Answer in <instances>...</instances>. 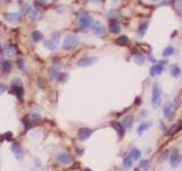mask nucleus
<instances>
[{
	"label": "nucleus",
	"instance_id": "f257e3e1",
	"mask_svg": "<svg viewBox=\"0 0 182 171\" xmlns=\"http://www.w3.org/2000/svg\"><path fill=\"white\" fill-rule=\"evenodd\" d=\"M10 94H14L18 101H22L24 97V88L22 85V80L19 78H14L11 80V86H10Z\"/></svg>",
	"mask_w": 182,
	"mask_h": 171
},
{
	"label": "nucleus",
	"instance_id": "f03ea898",
	"mask_svg": "<svg viewBox=\"0 0 182 171\" xmlns=\"http://www.w3.org/2000/svg\"><path fill=\"white\" fill-rule=\"evenodd\" d=\"M22 11L24 14H26L27 16H30V19L33 21V22H38V21H40L42 19V11L39 10V9H34L33 7H31L29 5H25V6H23L22 7Z\"/></svg>",
	"mask_w": 182,
	"mask_h": 171
},
{
	"label": "nucleus",
	"instance_id": "7ed1b4c3",
	"mask_svg": "<svg viewBox=\"0 0 182 171\" xmlns=\"http://www.w3.org/2000/svg\"><path fill=\"white\" fill-rule=\"evenodd\" d=\"M160 103H162V90H160V86L155 83L152 87V104L155 108L160 107Z\"/></svg>",
	"mask_w": 182,
	"mask_h": 171
},
{
	"label": "nucleus",
	"instance_id": "20e7f679",
	"mask_svg": "<svg viewBox=\"0 0 182 171\" xmlns=\"http://www.w3.org/2000/svg\"><path fill=\"white\" fill-rule=\"evenodd\" d=\"M79 45V38L76 35H67L64 40L63 49L64 50H71L74 49Z\"/></svg>",
	"mask_w": 182,
	"mask_h": 171
},
{
	"label": "nucleus",
	"instance_id": "39448f33",
	"mask_svg": "<svg viewBox=\"0 0 182 171\" xmlns=\"http://www.w3.org/2000/svg\"><path fill=\"white\" fill-rule=\"evenodd\" d=\"M91 24H92V17L89 14L83 13V14H81V15L79 16V26H80L81 30L88 29Z\"/></svg>",
	"mask_w": 182,
	"mask_h": 171
},
{
	"label": "nucleus",
	"instance_id": "423d86ee",
	"mask_svg": "<svg viewBox=\"0 0 182 171\" xmlns=\"http://www.w3.org/2000/svg\"><path fill=\"white\" fill-rule=\"evenodd\" d=\"M59 39H60L59 32H54V33L51 34L50 39H49V40H47L45 42V46L48 49H50V50H54V49H56V47L58 46Z\"/></svg>",
	"mask_w": 182,
	"mask_h": 171
},
{
	"label": "nucleus",
	"instance_id": "0eeeda50",
	"mask_svg": "<svg viewBox=\"0 0 182 171\" xmlns=\"http://www.w3.org/2000/svg\"><path fill=\"white\" fill-rule=\"evenodd\" d=\"M180 162H181L180 152H179L178 148H173L171 151V154H170V164H171L173 168H176V167H179Z\"/></svg>",
	"mask_w": 182,
	"mask_h": 171
},
{
	"label": "nucleus",
	"instance_id": "6e6552de",
	"mask_svg": "<svg viewBox=\"0 0 182 171\" xmlns=\"http://www.w3.org/2000/svg\"><path fill=\"white\" fill-rule=\"evenodd\" d=\"M91 30H92L93 33L96 34V35H98V37H101V35H104V34L106 33V27H105L104 24L101 22H99V21L92 23Z\"/></svg>",
	"mask_w": 182,
	"mask_h": 171
},
{
	"label": "nucleus",
	"instance_id": "1a4fd4ad",
	"mask_svg": "<svg viewBox=\"0 0 182 171\" xmlns=\"http://www.w3.org/2000/svg\"><path fill=\"white\" fill-rule=\"evenodd\" d=\"M97 57H93V56H89V57H83L81 60L78 62V65L79 67H88V66H91L95 62H97Z\"/></svg>",
	"mask_w": 182,
	"mask_h": 171
},
{
	"label": "nucleus",
	"instance_id": "9d476101",
	"mask_svg": "<svg viewBox=\"0 0 182 171\" xmlns=\"http://www.w3.org/2000/svg\"><path fill=\"white\" fill-rule=\"evenodd\" d=\"M93 132L92 129L90 128H87V127H83V128H80L78 131V138L80 140H86L91 136V134Z\"/></svg>",
	"mask_w": 182,
	"mask_h": 171
},
{
	"label": "nucleus",
	"instance_id": "9b49d317",
	"mask_svg": "<svg viewBox=\"0 0 182 171\" xmlns=\"http://www.w3.org/2000/svg\"><path fill=\"white\" fill-rule=\"evenodd\" d=\"M56 160L60 164H70L73 161V159H72V156L70 154L60 153V154H58V155L56 156Z\"/></svg>",
	"mask_w": 182,
	"mask_h": 171
},
{
	"label": "nucleus",
	"instance_id": "f8f14e48",
	"mask_svg": "<svg viewBox=\"0 0 182 171\" xmlns=\"http://www.w3.org/2000/svg\"><path fill=\"white\" fill-rule=\"evenodd\" d=\"M11 152L14 153V155L16 156V159L17 160H23V149L22 147H21V145L19 144H17V143H14L13 145H11L10 147Z\"/></svg>",
	"mask_w": 182,
	"mask_h": 171
},
{
	"label": "nucleus",
	"instance_id": "ddd939ff",
	"mask_svg": "<svg viewBox=\"0 0 182 171\" xmlns=\"http://www.w3.org/2000/svg\"><path fill=\"white\" fill-rule=\"evenodd\" d=\"M5 19L10 23H18L22 19V15L18 13H7V14H5Z\"/></svg>",
	"mask_w": 182,
	"mask_h": 171
},
{
	"label": "nucleus",
	"instance_id": "4468645a",
	"mask_svg": "<svg viewBox=\"0 0 182 171\" xmlns=\"http://www.w3.org/2000/svg\"><path fill=\"white\" fill-rule=\"evenodd\" d=\"M163 65L164 64H155V65H152V66L150 67V70H149L150 75H152V77H156V75L160 74L164 70Z\"/></svg>",
	"mask_w": 182,
	"mask_h": 171
},
{
	"label": "nucleus",
	"instance_id": "2eb2a0df",
	"mask_svg": "<svg viewBox=\"0 0 182 171\" xmlns=\"http://www.w3.org/2000/svg\"><path fill=\"white\" fill-rule=\"evenodd\" d=\"M108 27H109V31L114 34L119 33V31H121V25H119V23L116 19H111Z\"/></svg>",
	"mask_w": 182,
	"mask_h": 171
},
{
	"label": "nucleus",
	"instance_id": "dca6fc26",
	"mask_svg": "<svg viewBox=\"0 0 182 171\" xmlns=\"http://www.w3.org/2000/svg\"><path fill=\"white\" fill-rule=\"evenodd\" d=\"M5 54L7 56H9V57H14V56L17 55V48H16V46L11 45V44H9V45L6 46V48H5Z\"/></svg>",
	"mask_w": 182,
	"mask_h": 171
},
{
	"label": "nucleus",
	"instance_id": "f3484780",
	"mask_svg": "<svg viewBox=\"0 0 182 171\" xmlns=\"http://www.w3.org/2000/svg\"><path fill=\"white\" fill-rule=\"evenodd\" d=\"M111 126L114 127V129L117 131V134H119V138H122L125 134V128L122 126V123H119V122H115V121H113L111 122Z\"/></svg>",
	"mask_w": 182,
	"mask_h": 171
},
{
	"label": "nucleus",
	"instance_id": "a211bd4d",
	"mask_svg": "<svg viewBox=\"0 0 182 171\" xmlns=\"http://www.w3.org/2000/svg\"><path fill=\"white\" fill-rule=\"evenodd\" d=\"M180 130H182V120H180V121H178L176 123H174V124L170 128L168 135H170V136H173V135H175Z\"/></svg>",
	"mask_w": 182,
	"mask_h": 171
},
{
	"label": "nucleus",
	"instance_id": "6ab92c4d",
	"mask_svg": "<svg viewBox=\"0 0 182 171\" xmlns=\"http://www.w3.org/2000/svg\"><path fill=\"white\" fill-rule=\"evenodd\" d=\"M164 116L167 119H171L173 116V107H172L171 103H166L164 106Z\"/></svg>",
	"mask_w": 182,
	"mask_h": 171
},
{
	"label": "nucleus",
	"instance_id": "aec40b11",
	"mask_svg": "<svg viewBox=\"0 0 182 171\" xmlns=\"http://www.w3.org/2000/svg\"><path fill=\"white\" fill-rule=\"evenodd\" d=\"M1 70L5 72V74H8L9 72L11 71V69H13V64L9 62V60H1Z\"/></svg>",
	"mask_w": 182,
	"mask_h": 171
},
{
	"label": "nucleus",
	"instance_id": "412c9836",
	"mask_svg": "<svg viewBox=\"0 0 182 171\" xmlns=\"http://www.w3.org/2000/svg\"><path fill=\"white\" fill-rule=\"evenodd\" d=\"M132 122H133V116L132 115H127L124 116L122 120V126L124 127V128H127V129H130L131 126H132Z\"/></svg>",
	"mask_w": 182,
	"mask_h": 171
},
{
	"label": "nucleus",
	"instance_id": "4be33fe9",
	"mask_svg": "<svg viewBox=\"0 0 182 171\" xmlns=\"http://www.w3.org/2000/svg\"><path fill=\"white\" fill-rule=\"evenodd\" d=\"M170 73H171V75L173 78H178V77H180V74H181V70H180V67H179L178 65L173 64V65H171V67H170Z\"/></svg>",
	"mask_w": 182,
	"mask_h": 171
},
{
	"label": "nucleus",
	"instance_id": "5701e85b",
	"mask_svg": "<svg viewBox=\"0 0 182 171\" xmlns=\"http://www.w3.org/2000/svg\"><path fill=\"white\" fill-rule=\"evenodd\" d=\"M152 127V123L150 122H142L140 126H139V128H138V135H140L141 136L145 131H147Z\"/></svg>",
	"mask_w": 182,
	"mask_h": 171
},
{
	"label": "nucleus",
	"instance_id": "b1692460",
	"mask_svg": "<svg viewBox=\"0 0 182 171\" xmlns=\"http://www.w3.org/2000/svg\"><path fill=\"white\" fill-rule=\"evenodd\" d=\"M129 156H130V157L133 161L139 160V159H140V156H141V152H140V151H139L138 148L133 147V148L130 151V154H129Z\"/></svg>",
	"mask_w": 182,
	"mask_h": 171
},
{
	"label": "nucleus",
	"instance_id": "393cba45",
	"mask_svg": "<svg viewBox=\"0 0 182 171\" xmlns=\"http://www.w3.org/2000/svg\"><path fill=\"white\" fill-rule=\"evenodd\" d=\"M127 42H129V38H127V35H121V37H119L115 40L116 45L121 46V47H123V46H127Z\"/></svg>",
	"mask_w": 182,
	"mask_h": 171
},
{
	"label": "nucleus",
	"instance_id": "a878e982",
	"mask_svg": "<svg viewBox=\"0 0 182 171\" xmlns=\"http://www.w3.org/2000/svg\"><path fill=\"white\" fill-rule=\"evenodd\" d=\"M31 37H32V40L35 41V42H39V41H41L42 39H43V34L41 33L40 31H33L32 32V34H31Z\"/></svg>",
	"mask_w": 182,
	"mask_h": 171
},
{
	"label": "nucleus",
	"instance_id": "bb28decb",
	"mask_svg": "<svg viewBox=\"0 0 182 171\" xmlns=\"http://www.w3.org/2000/svg\"><path fill=\"white\" fill-rule=\"evenodd\" d=\"M67 79H68V73H64V72H59L58 74H57V82H59V83H65L67 81Z\"/></svg>",
	"mask_w": 182,
	"mask_h": 171
},
{
	"label": "nucleus",
	"instance_id": "cd10ccee",
	"mask_svg": "<svg viewBox=\"0 0 182 171\" xmlns=\"http://www.w3.org/2000/svg\"><path fill=\"white\" fill-rule=\"evenodd\" d=\"M134 62L138 64V65H141V64H144V62H145V56L142 55V54H139V52H137V54H134Z\"/></svg>",
	"mask_w": 182,
	"mask_h": 171
},
{
	"label": "nucleus",
	"instance_id": "c85d7f7f",
	"mask_svg": "<svg viewBox=\"0 0 182 171\" xmlns=\"http://www.w3.org/2000/svg\"><path fill=\"white\" fill-rule=\"evenodd\" d=\"M148 25H149L148 22L142 23L141 25H140V27H139V31H138L140 37H144V35H145V33L147 32V29H148Z\"/></svg>",
	"mask_w": 182,
	"mask_h": 171
},
{
	"label": "nucleus",
	"instance_id": "c756f323",
	"mask_svg": "<svg viewBox=\"0 0 182 171\" xmlns=\"http://www.w3.org/2000/svg\"><path fill=\"white\" fill-rule=\"evenodd\" d=\"M174 48L172 47V46H168V47H166V48L163 50V56L164 57H168V56H171L174 54Z\"/></svg>",
	"mask_w": 182,
	"mask_h": 171
},
{
	"label": "nucleus",
	"instance_id": "7c9ffc66",
	"mask_svg": "<svg viewBox=\"0 0 182 171\" xmlns=\"http://www.w3.org/2000/svg\"><path fill=\"white\" fill-rule=\"evenodd\" d=\"M131 165H132V159L130 156H125L123 160V167L125 169H129V168H131Z\"/></svg>",
	"mask_w": 182,
	"mask_h": 171
},
{
	"label": "nucleus",
	"instance_id": "2f4dec72",
	"mask_svg": "<svg viewBox=\"0 0 182 171\" xmlns=\"http://www.w3.org/2000/svg\"><path fill=\"white\" fill-rule=\"evenodd\" d=\"M49 78H50V80H56V78H57V70H56L55 67H51V69H49Z\"/></svg>",
	"mask_w": 182,
	"mask_h": 171
},
{
	"label": "nucleus",
	"instance_id": "473e14b6",
	"mask_svg": "<svg viewBox=\"0 0 182 171\" xmlns=\"http://www.w3.org/2000/svg\"><path fill=\"white\" fill-rule=\"evenodd\" d=\"M119 15V13L117 10H115V9H111V11H109V17H111V19H117Z\"/></svg>",
	"mask_w": 182,
	"mask_h": 171
},
{
	"label": "nucleus",
	"instance_id": "72a5a7b5",
	"mask_svg": "<svg viewBox=\"0 0 182 171\" xmlns=\"http://www.w3.org/2000/svg\"><path fill=\"white\" fill-rule=\"evenodd\" d=\"M139 47H140V49H141V50H144V52H150V50H152L150 46H148L147 44H142V45H139Z\"/></svg>",
	"mask_w": 182,
	"mask_h": 171
},
{
	"label": "nucleus",
	"instance_id": "f704fd0d",
	"mask_svg": "<svg viewBox=\"0 0 182 171\" xmlns=\"http://www.w3.org/2000/svg\"><path fill=\"white\" fill-rule=\"evenodd\" d=\"M149 167V161L148 160H142L140 162V168L141 169H148Z\"/></svg>",
	"mask_w": 182,
	"mask_h": 171
},
{
	"label": "nucleus",
	"instance_id": "c9c22d12",
	"mask_svg": "<svg viewBox=\"0 0 182 171\" xmlns=\"http://www.w3.org/2000/svg\"><path fill=\"white\" fill-rule=\"evenodd\" d=\"M6 90H7V86L2 83V82H0V95H2Z\"/></svg>",
	"mask_w": 182,
	"mask_h": 171
},
{
	"label": "nucleus",
	"instance_id": "e433bc0d",
	"mask_svg": "<svg viewBox=\"0 0 182 171\" xmlns=\"http://www.w3.org/2000/svg\"><path fill=\"white\" fill-rule=\"evenodd\" d=\"M17 64H18V69H19V70H22L23 72H24V71H25L24 62H23V60H17Z\"/></svg>",
	"mask_w": 182,
	"mask_h": 171
},
{
	"label": "nucleus",
	"instance_id": "4c0bfd02",
	"mask_svg": "<svg viewBox=\"0 0 182 171\" xmlns=\"http://www.w3.org/2000/svg\"><path fill=\"white\" fill-rule=\"evenodd\" d=\"M34 2L38 5V6H42V5H45L47 2V0H34Z\"/></svg>",
	"mask_w": 182,
	"mask_h": 171
},
{
	"label": "nucleus",
	"instance_id": "58836bf2",
	"mask_svg": "<svg viewBox=\"0 0 182 171\" xmlns=\"http://www.w3.org/2000/svg\"><path fill=\"white\" fill-rule=\"evenodd\" d=\"M160 126L162 127V128H160V129H162V130H165V129H166V128H165V126H164L163 121H160Z\"/></svg>",
	"mask_w": 182,
	"mask_h": 171
},
{
	"label": "nucleus",
	"instance_id": "ea45409f",
	"mask_svg": "<svg viewBox=\"0 0 182 171\" xmlns=\"http://www.w3.org/2000/svg\"><path fill=\"white\" fill-rule=\"evenodd\" d=\"M149 60H152V62H156V60H155L152 56H149Z\"/></svg>",
	"mask_w": 182,
	"mask_h": 171
},
{
	"label": "nucleus",
	"instance_id": "a19ab883",
	"mask_svg": "<svg viewBox=\"0 0 182 171\" xmlns=\"http://www.w3.org/2000/svg\"><path fill=\"white\" fill-rule=\"evenodd\" d=\"M4 139H5V135H2V136L0 135V141H1V140H4Z\"/></svg>",
	"mask_w": 182,
	"mask_h": 171
},
{
	"label": "nucleus",
	"instance_id": "79ce46f5",
	"mask_svg": "<svg viewBox=\"0 0 182 171\" xmlns=\"http://www.w3.org/2000/svg\"><path fill=\"white\" fill-rule=\"evenodd\" d=\"M154 1H158V0H154Z\"/></svg>",
	"mask_w": 182,
	"mask_h": 171
}]
</instances>
